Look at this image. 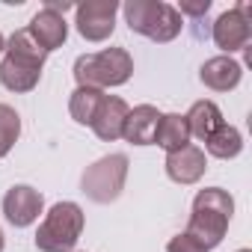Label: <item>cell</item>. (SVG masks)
I'll list each match as a JSON object with an SVG mask.
<instances>
[{"instance_id": "7", "label": "cell", "mask_w": 252, "mask_h": 252, "mask_svg": "<svg viewBox=\"0 0 252 252\" xmlns=\"http://www.w3.org/2000/svg\"><path fill=\"white\" fill-rule=\"evenodd\" d=\"M211 39L220 51H225V57H231L234 51H243L252 39V3H237L234 9L222 12L214 21Z\"/></svg>"}, {"instance_id": "8", "label": "cell", "mask_w": 252, "mask_h": 252, "mask_svg": "<svg viewBox=\"0 0 252 252\" xmlns=\"http://www.w3.org/2000/svg\"><path fill=\"white\" fill-rule=\"evenodd\" d=\"M116 12L119 0H86L74 6V24L77 33L86 42H104L116 30Z\"/></svg>"}, {"instance_id": "25", "label": "cell", "mask_w": 252, "mask_h": 252, "mask_svg": "<svg viewBox=\"0 0 252 252\" xmlns=\"http://www.w3.org/2000/svg\"><path fill=\"white\" fill-rule=\"evenodd\" d=\"M237 252H252V249H237Z\"/></svg>"}, {"instance_id": "16", "label": "cell", "mask_w": 252, "mask_h": 252, "mask_svg": "<svg viewBox=\"0 0 252 252\" xmlns=\"http://www.w3.org/2000/svg\"><path fill=\"white\" fill-rule=\"evenodd\" d=\"M155 143L169 155V152H178L184 146H190V128H187V119L181 113H163L160 116V125H158V134H155Z\"/></svg>"}, {"instance_id": "2", "label": "cell", "mask_w": 252, "mask_h": 252, "mask_svg": "<svg viewBox=\"0 0 252 252\" xmlns=\"http://www.w3.org/2000/svg\"><path fill=\"white\" fill-rule=\"evenodd\" d=\"M231 214H234V199L228 196V190L205 187L193 199V214H190V222H187V234L211 252L214 246L222 243V237L228 231V222H231Z\"/></svg>"}, {"instance_id": "13", "label": "cell", "mask_w": 252, "mask_h": 252, "mask_svg": "<svg viewBox=\"0 0 252 252\" xmlns=\"http://www.w3.org/2000/svg\"><path fill=\"white\" fill-rule=\"evenodd\" d=\"M30 36L39 42V48L42 51H57V48H63L65 45V39H68V24H65V15H60V12H54V9H39L36 15H33V21H30Z\"/></svg>"}, {"instance_id": "20", "label": "cell", "mask_w": 252, "mask_h": 252, "mask_svg": "<svg viewBox=\"0 0 252 252\" xmlns=\"http://www.w3.org/2000/svg\"><path fill=\"white\" fill-rule=\"evenodd\" d=\"M166 252H208V249L184 231V234H175V237L166 243Z\"/></svg>"}, {"instance_id": "21", "label": "cell", "mask_w": 252, "mask_h": 252, "mask_svg": "<svg viewBox=\"0 0 252 252\" xmlns=\"http://www.w3.org/2000/svg\"><path fill=\"white\" fill-rule=\"evenodd\" d=\"M175 9L181 12V18H184V15L202 18V15H208V9H211V0H181V6H175Z\"/></svg>"}, {"instance_id": "1", "label": "cell", "mask_w": 252, "mask_h": 252, "mask_svg": "<svg viewBox=\"0 0 252 252\" xmlns=\"http://www.w3.org/2000/svg\"><path fill=\"white\" fill-rule=\"evenodd\" d=\"M48 51L39 48V42L30 36V30H15L6 39V51L0 60V83L9 92H33L39 86L42 68H45Z\"/></svg>"}, {"instance_id": "6", "label": "cell", "mask_w": 252, "mask_h": 252, "mask_svg": "<svg viewBox=\"0 0 252 252\" xmlns=\"http://www.w3.org/2000/svg\"><path fill=\"white\" fill-rule=\"evenodd\" d=\"M125 181H128V155H107L101 160H95L92 166H86L80 187L83 193L98 202V205H110L122 196Z\"/></svg>"}, {"instance_id": "14", "label": "cell", "mask_w": 252, "mask_h": 252, "mask_svg": "<svg viewBox=\"0 0 252 252\" xmlns=\"http://www.w3.org/2000/svg\"><path fill=\"white\" fill-rule=\"evenodd\" d=\"M240 77H243V65L225 54L205 60V65L199 68V80L214 92H231L240 83Z\"/></svg>"}, {"instance_id": "12", "label": "cell", "mask_w": 252, "mask_h": 252, "mask_svg": "<svg viewBox=\"0 0 252 252\" xmlns=\"http://www.w3.org/2000/svg\"><path fill=\"white\" fill-rule=\"evenodd\" d=\"M160 110L152 104H140L134 110H128V119H125V128H122V140L131 143V146H152L155 134H158V125H160Z\"/></svg>"}, {"instance_id": "9", "label": "cell", "mask_w": 252, "mask_h": 252, "mask_svg": "<svg viewBox=\"0 0 252 252\" xmlns=\"http://www.w3.org/2000/svg\"><path fill=\"white\" fill-rule=\"evenodd\" d=\"M42 208H45V199H42V193H39L36 187H30V184H15V187H9L6 196H3V214H6V220H9L15 228L33 225V222L39 220Z\"/></svg>"}, {"instance_id": "5", "label": "cell", "mask_w": 252, "mask_h": 252, "mask_svg": "<svg viewBox=\"0 0 252 252\" xmlns=\"http://www.w3.org/2000/svg\"><path fill=\"white\" fill-rule=\"evenodd\" d=\"M83 225L86 217L77 202H57L36 231V246L42 252H71L83 234Z\"/></svg>"}, {"instance_id": "17", "label": "cell", "mask_w": 252, "mask_h": 252, "mask_svg": "<svg viewBox=\"0 0 252 252\" xmlns=\"http://www.w3.org/2000/svg\"><path fill=\"white\" fill-rule=\"evenodd\" d=\"M202 152H208L217 160H231V158H237L243 152V137H240V131L234 128V125H225L222 122L220 128L205 140V149Z\"/></svg>"}, {"instance_id": "15", "label": "cell", "mask_w": 252, "mask_h": 252, "mask_svg": "<svg viewBox=\"0 0 252 252\" xmlns=\"http://www.w3.org/2000/svg\"><path fill=\"white\" fill-rule=\"evenodd\" d=\"M187 128H190V137H196V140H208L220 125H222V110L214 104V101H208V98H202V101H193V107L187 110Z\"/></svg>"}, {"instance_id": "11", "label": "cell", "mask_w": 252, "mask_h": 252, "mask_svg": "<svg viewBox=\"0 0 252 252\" xmlns=\"http://www.w3.org/2000/svg\"><path fill=\"white\" fill-rule=\"evenodd\" d=\"M128 110H131V107L125 104L119 95H104V98H101V107H98V113H95V119H92L89 128L95 131L98 140L116 143V140L122 137L125 119H128Z\"/></svg>"}, {"instance_id": "4", "label": "cell", "mask_w": 252, "mask_h": 252, "mask_svg": "<svg viewBox=\"0 0 252 252\" xmlns=\"http://www.w3.org/2000/svg\"><path fill=\"white\" fill-rule=\"evenodd\" d=\"M134 74V57L125 48H104L98 54H83L74 60V80L77 86L89 89H107V86H122Z\"/></svg>"}, {"instance_id": "3", "label": "cell", "mask_w": 252, "mask_h": 252, "mask_svg": "<svg viewBox=\"0 0 252 252\" xmlns=\"http://www.w3.org/2000/svg\"><path fill=\"white\" fill-rule=\"evenodd\" d=\"M125 21H128L131 33H140L158 45H166L172 39H178L184 18L172 3H163V0H128L122 6Z\"/></svg>"}, {"instance_id": "22", "label": "cell", "mask_w": 252, "mask_h": 252, "mask_svg": "<svg viewBox=\"0 0 252 252\" xmlns=\"http://www.w3.org/2000/svg\"><path fill=\"white\" fill-rule=\"evenodd\" d=\"M45 9H54V12L65 15L68 9H74V3H68V0H48V3H45Z\"/></svg>"}, {"instance_id": "24", "label": "cell", "mask_w": 252, "mask_h": 252, "mask_svg": "<svg viewBox=\"0 0 252 252\" xmlns=\"http://www.w3.org/2000/svg\"><path fill=\"white\" fill-rule=\"evenodd\" d=\"M0 252H3V231H0Z\"/></svg>"}, {"instance_id": "10", "label": "cell", "mask_w": 252, "mask_h": 252, "mask_svg": "<svg viewBox=\"0 0 252 252\" xmlns=\"http://www.w3.org/2000/svg\"><path fill=\"white\" fill-rule=\"evenodd\" d=\"M205 169H208V158L193 143L184 146V149H178V152H169L166 155V175L175 184H196V181H202Z\"/></svg>"}, {"instance_id": "18", "label": "cell", "mask_w": 252, "mask_h": 252, "mask_svg": "<svg viewBox=\"0 0 252 252\" xmlns=\"http://www.w3.org/2000/svg\"><path fill=\"white\" fill-rule=\"evenodd\" d=\"M101 98L104 92L101 89H89V86H77L68 98V113L77 125H92L98 107H101Z\"/></svg>"}, {"instance_id": "19", "label": "cell", "mask_w": 252, "mask_h": 252, "mask_svg": "<svg viewBox=\"0 0 252 252\" xmlns=\"http://www.w3.org/2000/svg\"><path fill=\"white\" fill-rule=\"evenodd\" d=\"M18 137H21V116L15 113V107L0 104V160L12 152Z\"/></svg>"}, {"instance_id": "23", "label": "cell", "mask_w": 252, "mask_h": 252, "mask_svg": "<svg viewBox=\"0 0 252 252\" xmlns=\"http://www.w3.org/2000/svg\"><path fill=\"white\" fill-rule=\"evenodd\" d=\"M6 51V39H3V33H0V54Z\"/></svg>"}]
</instances>
